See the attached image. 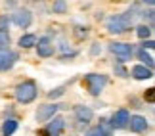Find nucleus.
<instances>
[{"label": "nucleus", "mask_w": 155, "mask_h": 136, "mask_svg": "<svg viewBox=\"0 0 155 136\" xmlns=\"http://www.w3.org/2000/svg\"><path fill=\"white\" fill-rule=\"evenodd\" d=\"M138 58L142 60L144 67H146V65H147V69H151V67H153V56H151V54H147L146 50H140V52H138Z\"/></svg>", "instance_id": "dca6fc26"}, {"label": "nucleus", "mask_w": 155, "mask_h": 136, "mask_svg": "<svg viewBox=\"0 0 155 136\" xmlns=\"http://www.w3.org/2000/svg\"><path fill=\"white\" fill-rule=\"evenodd\" d=\"M52 10L56 12V14H65V12H67V4L65 2H54Z\"/></svg>", "instance_id": "6ab92c4d"}, {"label": "nucleus", "mask_w": 155, "mask_h": 136, "mask_svg": "<svg viewBox=\"0 0 155 136\" xmlns=\"http://www.w3.org/2000/svg\"><path fill=\"white\" fill-rule=\"evenodd\" d=\"M153 46H155V42H153L151 38H147V40H144V44H142V50H146V48H147V50H151Z\"/></svg>", "instance_id": "4be33fe9"}, {"label": "nucleus", "mask_w": 155, "mask_h": 136, "mask_svg": "<svg viewBox=\"0 0 155 136\" xmlns=\"http://www.w3.org/2000/svg\"><path fill=\"white\" fill-rule=\"evenodd\" d=\"M63 128H65V119L56 115V117L50 119L48 127H46V134H48V136H61Z\"/></svg>", "instance_id": "0eeeda50"}, {"label": "nucleus", "mask_w": 155, "mask_h": 136, "mask_svg": "<svg viewBox=\"0 0 155 136\" xmlns=\"http://www.w3.org/2000/svg\"><path fill=\"white\" fill-rule=\"evenodd\" d=\"M84 82H86V88L92 96H100V92H102L107 85V77L100 75V73H90V75L84 77Z\"/></svg>", "instance_id": "f03ea898"}, {"label": "nucleus", "mask_w": 155, "mask_h": 136, "mask_svg": "<svg viewBox=\"0 0 155 136\" xmlns=\"http://www.w3.org/2000/svg\"><path fill=\"white\" fill-rule=\"evenodd\" d=\"M136 35H138L142 40H147V38H150V35H151V29L147 27V25H138V29H136Z\"/></svg>", "instance_id": "a211bd4d"}, {"label": "nucleus", "mask_w": 155, "mask_h": 136, "mask_svg": "<svg viewBox=\"0 0 155 136\" xmlns=\"http://www.w3.org/2000/svg\"><path fill=\"white\" fill-rule=\"evenodd\" d=\"M15 131H17V121L15 119H8L4 123V127H2V134L4 136H12Z\"/></svg>", "instance_id": "4468645a"}, {"label": "nucleus", "mask_w": 155, "mask_h": 136, "mask_svg": "<svg viewBox=\"0 0 155 136\" xmlns=\"http://www.w3.org/2000/svg\"><path fill=\"white\" fill-rule=\"evenodd\" d=\"M153 90H155V88H150V90H147V94H146L147 102H153Z\"/></svg>", "instance_id": "b1692460"}, {"label": "nucleus", "mask_w": 155, "mask_h": 136, "mask_svg": "<svg viewBox=\"0 0 155 136\" xmlns=\"http://www.w3.org/2000/svg\"><path fill=\"white\" fill-rule=\"evenodd\" d=\"M86 136H107V132L102 127H94V128H90V131L86 132Z\"/></svg>", "instance_id": "aec40b11"}, {"label": "nucleus", "mask_w": 155, "mask_h": 136, "mask_svg": "<svg viewBox=\"0 0 155 136\" xmlns=\"http://www.w3.org/2000/svg\"><path fill=\"white\" fill-rule=\"evenodd\" d=\"M128 27H130V23L127 21L124 15H111L109 19H107V31H109V33L121 35V33L127 31Z\"/></svg>", "instance_id": "7ed1b4c3"}, {"label": "nucleus", "mask_w": 155, "mask_h": 136, "mask_svg": "<svg viewBox=\"0 0 155 136\" xmlns=\"http://www.w3.org/2000/svg\"><path fill=\"white\" fill-rule=\"evenodd\" d=\"M128 125H130L132 132H146L147 131V119L142 115H132L128 119Z\"/></svg>", "instance_id": "9d476101"}, {"label": "nucleus", "mask_w": 155, "mask_h": 136, "mask_svg": "<svg viewBox=\"0 0 155 136\" xmlns=\"http://www.w3.org/2000/svg\"><path fill=\"white\" fill-rule=\"evenodd\" d=\"M15 60L17 56L12 50H0V71H8L10 67H14Z\"/></svg>", "instance_id": "1a4fd4ad"}, {"label": "nucleus", "mask_w": 155, "mask_h": 136, "mask_svg": "<svg viewBox=\"0 0 155 136\" xmlns=\"http://www.w3.org/2000/svg\"><path fill=\"white\" fill-rule=\"evenodd\" d=\"M109 50L121 58V61L128 60V58L132 56V44H127V42H113L109 46Z\"/></svg>", "instance_id": "423d86ee"}, {"label": "nucleus", "mask_w": 155, "mask_h": 136, "mask_svg": "<svg viewBox=\"0 0 155 136\" xmlns=\"http://www.w3.org/2000/svg\"><path fill=\"white\" fill-rule=\"evenodd\" d=\"M8 44H10V35L6 29H0V50H8Z\"/></svg>", "instance_id": "f3484780"}, {"label": "nucleus", "mask_w": 155, "mask_h": 136, "mask_svg": "<svg viewBox=\"0 0 155 136\" xmlns=\"http://www.w3.org/2000/svg\"><path fill=\"white\" fill-rule=\"evenodd\" d=\"M15 98L19 104H31L35 98H37V85L33 81L21 82L19 86L15 88Z\"/></svg>", "instance_id": "f257e3e1"}, {"label": "nucleus", "mask_w": 155, "mask_h": 136, "mask_svg": "<svg viewBox=\"0 0 155 136\" xmlns=\"http://www.w3.org/2000/svg\"><path fill=\"white\" fill-rule=\"evenodd\" d=\"M59 109L58 104H46V105H38L37 109V121H50L52 117H56Z\"/></svg>", "instance_id": "20e7f679"}, {"label": "nucleus", "mask_w": 155, "mask_h": 136, "mask_svg": "<svg viewBox=\"0 0 155 136\" xmlns=\"http://www.w3.org/2000/svg\"><path fill=\"white\" fill-rule=\"evenodd\" d=\"M130 75H132L134 79H138V81H146V79H151L153 77V71L144 67V65H134L132 71H130Z\"/></svg>", "instance_id": "ddd939ff"}, {"label": "nucleus", "mask_w": 155, "mask_h": 136, "mask_svg": "<svg viewBox=\"0 0 155 136\" xmlns=\"http://www.w3.org/2000/svg\"><path fill=\"white\" fill-rule=\"evenodd\" d=\"M65 90H63V86H59V88H56V90H52V92H48V98H58V96H61Z\"/></svg>", "instance_id": "412c9836"}, {"label": "nucleus", "mask_w": 155, "mask_h": 136, "mask_svg": "<svg viewBox=\"0 0 155 136\" xmlns=\"http://www.w3.org/2000/svg\"><path fill=\"white\" fill-rule=\"evenodd\" d=\"M128 119H130V113L127 109H119L115 115H113V119H111V127L113 128H124L128 125Z\"/></svg>", "instance_id": "9b49d317"}, {"label": "nucleus", "mask_w": 155, "mask_h": 136, "mask_svg": "<svg viewBox=\"0 0 155 136\" xmlns=\"http://www.w3.org/2000/svg\"><path fill=\"white\" fill-rule=\"evenodd\" d=\"M31 21H33V14L29 10H17L14 14V23L21 29H27L31 25Z\"/></svg>", "instance_id": "6e6552de"}, {"label": "nucleus", "mask_w": 155, "mask_h": 136, "mask_svg": "<svg viewBox=\"0 0 155 136\" xmlns=\"http://www.w3.org/2000/svg\"><path fill=\"white\" fill-rule=\"evenodd\" d=\"M37 54L40 58H50L54 56V44H52V40L48 37H42V38H37Z\"/></svg>", "instance_id": "39448f33"}, {"label": "nucleus", "mask_w": 155, "mask_h": 136, "mask_svg": "<svg viewBox=\"0 0 155 136\" xmlns=\"http://www.w3.org/2000/svg\"><path fill=\"white\" fill-rule=\"evenodd\" d=\"M75 117L81 123H88V121H92L94 111L88 108V105H77V108H75Z\"/></svg>", "instance_id": "f8f14e48"}, {"label": "nucleus", "mask_w": 155, "mask_h": 136, "mask_svg": "<svg viewBox=\"0 0 155 136\" xmlns=\"http://www.w3.org/2000/svg\"><path fill=\"white\" fill-rule=\"evenodd\" d=\"M115 73H119V77H128L127 69H124V67H121V65H115Z\"/></svg>", "instance_id": "5701e85b"}, {"label": "nucleus", "mask_w": 155, "mask_h": 136, "mask_svg": "<svg viewBox=\"0 0 155 136\" xmlns=\"http://www.w3.org/2000/svg\"><path fill=\"white\" fill-rule=\"evenodd\" d=\"M37 44V37L35 35H23L19 38V46L21 48H31V46Z\"/></svg>", "instance_id": "2eb2a0df"}]
</instances>
